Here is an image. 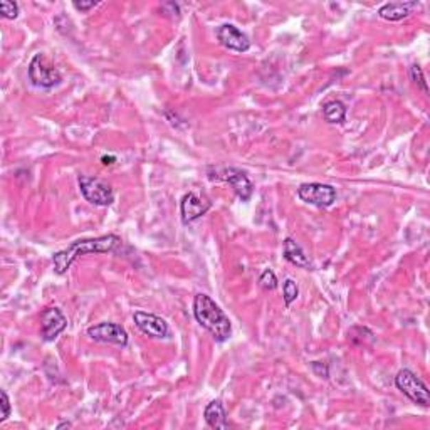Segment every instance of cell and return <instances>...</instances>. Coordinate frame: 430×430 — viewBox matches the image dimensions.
Returning a JSON list of instances; mask_svg holds the SVG:
<instances>
[{"instance_id":"1","label":"cell","mask_w":430,"mask_h":430,"mask_svg":"<svg viewBox=\"0 0 430 430\" xmlns=\"http://www.w3.org/2000/svg\"><path fill=\"white\" fill-rule=\"evenodd\" d=\"M121 237L115 234L101 235V237L94 239H79L69 244L66 249L59 250L52 257V264H54V271L58 274L67 272L72 262L79 256H86V254H108L118 249L121 246Z\"/></svg>"},{"instance_id":"2","label":"cell","mask_w":430,"mask_h":430,"mask_svg":"<svg viewBox=\"0 0 430 430\" xmlns=\"http://www.w3.org/2000/svg\"><path fill=\"white\" fill-rule=\"evenodd\" d=\"M193 316H195L197 323L202 328L207 330L219 343H224L230 338L232 323L229 316L220 310L219 304L211 296L204 294V292L195 294V298H193Z\"/></svg>"},{"instance_id":"3","label":"cell","mask_w":430,"mask_h":430,"mask_svg":"<svg viewBox=\"0 0 430 430\" xmlns=\"http://www.w3.org/2000/svg\"><path fill=\"white\" fill-rule=\"evenodd\" d=\"M79 190L83 197L89 204L98 205V207H108L115 202V192L108 182L101 180L98 177H87V175H79L78 178Z\"/></svg>"},{"instance_id":"4","label":"cell","mask_w":430,"mask_h":430,"mask_svg":"<svg viewBox=\"0 0 430 430\" xmlns=\"http://www.w3.org/2000/svg\"><path fill=\"white\" fill-rule=\"evenodd\" d=\"M29 79L34 86L51 89L63 81L58 67L52 66L44 54H36L29 63Z\"/></svg>"},{"instance_id":"5","label":"cell","mask_w":430,"mask_h":430,"mask_svg":"<svg viewBox=\"0 0 430 430\" xmlns=\"http://www.w3.org/2000/svg\"><path fill=\"white\" fill-rule=\"evenodd\" d=\"M395 385H397L398 390H400L403 395H407L413 403L424 407V409L430 407L429 388L413 372L407 370V368L405 370L398 372L397 376H395Z\"/></svg>"},{"instance_id":"6","label":"cell","mask_w":430,"mask_h":430,"mask_svg":"<svg viewBox=\"0 0 430 430\" xmlns=\"http://www.w3.org/2000/svg\"><path fill=\"white\" fill-rule=\"evenodd\" d=\"M298 197L304 204L314 205V207L326 208L336 202V189L328 184H303L298 189Z\"/></svg>"},{"instance_id":"7","label":"cell","mask_w":430,"mask_h":430,"mask_svg":"<svg viewBox=\"0 0 430 430\" xmlns=\"http://www.w3.org/2000/svg\"><path fill=\"white\" fill-rule=\"evenodd\" d=\"M87 336L96 343H106V345H116L125 348L128 345V333L118 323H98V325L89 326L87 328Z\"/></svg>"},{"instance_id":"8","label":"cell","mask_w":430,"mask_h":430,"mask_svg":"<svg viewBox=\"0 0 430 430\" xmlns=\"http://www.w3.org/2000/svg\"><path fill=\"white\" fill-rule=\"evenodd\" d=\"M217 180H224L227 182L232 189H234L235 195L239 197L242 202L250 200L254 193V185L252 182L249 180V177L242 172V170L237 169H215V177Z\"/></svg>"},{"instance_id":"9","label":"cell","mask_w":430,"mask_h":430,"mask_svg":"<svg viewBox=\"0 0 430 430\" xmlns=\"http://www.w3.org/2000/svg\"><path fill=\"white\" fill-rule=\"evenodd\" d=\"M133 321H135V325L138 326V330L142 331L143 334L153 338V340H163V338L170 336L169 323L157 314L136 311V313L133 314Z\"/></svg>"},{"instance_id":"10","label":"cell","mask_w":430,"mask_h":430,"mask_svg":"<svg viewBox=\"0 0 430 430\" xmlns=\"http://www.w3.org/2000/svg\"><path fill=\"white\" fill-rule=\"evenodd\" d=\"M67 328V318L59 308H45L41 313V336L44 341H54Z\"/></svg>"},{"instance_id":"11","label":"cell","mask_w":430,"mask_h":430,"mask_svg":"<svg viewBox=\"0 0 430 430\" xmlns=\"http://www.w3.org/2000/svg\"><path fill=\"white\" fill-rule=\"evenodd\" d=\"M212 208V202L205 197L199 195L195 192H189L184 195V199L180 202V214H182V222L190 224L195 222L197 219H200L202 215L207 214Z\"/></svg>"},{"instance_id":"12","label":"cell","mask_w":430,"mask_h":430,"mask_svg":"<svg viewBox=\"0 0 430 430\" xmlns=\"http://www.w3.org/2000/svg\"><path fill=\"white\" fill-rule=\"evenodd\" d=\"M217 39L224 47L235 52H247L250 49V41L242 30L232 24H222L217 29Z\"/></svg>"},{"instance_id":"13","label":"cell","mask_w":430,"mask_h":430,"mask_svg":"<svg viewBox=\"0 0 430 430\" xmlns=\"http://www.w3.org/2000/svg\"><path fill=\"white\" fill-rule=\"evenodd\" d=\"M417 7L418 2H390L380 7L378 15L383 21L398 22L409 17V15L413 12V9H417Z\"/></svg>"},{"instance_id":"14","label":"cell","mask_w":430,"mask_h":430,"mask_svg":"<svg viewBox=\"0 0 430 430\" xmlns=\"http://www.w3.org/2000/svg\"><path fill=\"white\" fill-rule=\"evenodd\" d=\"M204 417L208 427L220 429V430L229 429V420H227L226 407H224V403L220 400H214L208 403L204 410Z\"/></svg>"},{"instance_id":"15","label":"cell","mask_w":430,"mask_h":430,"mask_svg":"<svg viewBox=\"0 0 430 430\" xmlns=\"http://www.w3.org/2000/svg\"><path fill=\"white\" fill-rule=\"evenodd\" d=\"M283 254H284V259H286L288 262H291L292 266H296V268H303V269L311 268L310 257L306 256L303 247L299 246L294 239H291V237L284 239Z\"/></svg>"},{"instance_id":"16","label":"cell","mask_w":430,"mask_h":430,"mask_svg":"<svg viewBox=\"0 0 430 430\" xmlns=\"http://www.w3.org/2000/svg\"><path fill=\"white\" fill-rule=\"evenodd\" d=\"M323 118L330 125H341L346 118V106L341 101H328L323 106Z\"/></svg>"},{"instance_id":"17","label":"cell","mask_w":430,"mask_h":430,"mask_svg":"<svg viewBox=\"0 0 430 430\" xmlns=\"http://www.w3.org/2000/svg\"><path fill=\"white\" fill-rule=\"evenodd\" d=\"M299 296V288H298V283H296L294 279H291V277H288L286 281L283 283V298H284V304L289 308L292 303L298 299Z\"/></svg>"},{"instance_id":"18","label":"cell","mask_w":430,"mask_h":430,"mask_svg":"<svg viewBox=\"0 0 430 430\" xmlns=\"http://www.w3.org/2000/svg\"><path fill=\"white\" fill-rule=\"evenodd\" d=\"M410 78H412V81L416 83L417 87H420V89L424 91V94L429 93V87H427V81H425L424 71H422V67L418 66V64H412V66H410Z\"/></svg>"},{"instance_id":"19","label":"cell","mask_w":430,"mask_h":430,"mask_svg":"<svg viewBox=\"0 0 430 430\" xmlns=\"http://www.w3.org/2000/svg\"><path fill=\"white\" fill-rule=\"evenodd\" d=\"M259 284H261V288L266 289V291H274V289L277 288L276 274H274L271 269H266V271L261 274V277H259Z\"/></svg>"},{"instance_id":"20","label":"cell","mask_w":430,"mask_h":430,"mask_svg":"<svg viewBox=\"0 0 430 430\" xmlns=\"http://www.w3.org/2000/svg\"><path fill=\"white\" fill-rule=\"evenodd\" d=\"M0 12H2V17L14 21L19 15V6L15 2H10V0H2L0 2Z\"/></svg>"},{"instance_id":"21","label":"cell","mask_w":430,"mask_h":430,"mask_svg":"<svg viewBox=\"0 0 430 430\" xmlns=\"http://www.w3.org/2000/svg\"><path fill=\"white\" fill-rule=\"evenodd\" d=\"M0 407H2V413H0V422H6L12 413V407H10V400L7 391H0Z\"/></svg>"},{"instance_id":"22","label":"cell","mask_w":430,"mask_h":430,"mask_svg":"<svg viewBox=\"0 0 430 430\" xmlns=\"http://www.w3.org/2000/svg\"><path fill=\"white\" fill-rule=\"evenodd\" d=\"M311 370H313V373L316 376H319V378H330V370H328V365L323 363V361H313L311 363Z\"/></svg>"},{"instance_id":"23","label":"cell","mask_w":430,"mask_h":430,"mask_svg":"<svg viewBox=\"0 0 430 430\" xmlns=\"http://www.w3.org/2000/svg\"><path fill=\"white\" fill-rule=\"evenodd\" d=\"M98 3L100 2H94V0H89V2H85V0H81V2H79V0H74L72 6H74V9L79 10V12H89L91 9H94V7L98 6Z\"/></svg>"},{"instance_id":"24","label":"cell","mask_w":430,"mask_h":430,"mask_svg":"<svg viewBox=\"0 0 430 430\" xmlns=\"http://www.w3.org/2000/svg\"><path fill=\"white\" fill-rule=\"evenodd\" d=\"M101 162H103V165H113V163H115V158H113V157H103Z\"/></svg>"},{"instance_id":"25","label":"cell","mask_w":430,"mask_h":430,"mask_svg":"<svg viewBox=\"0 0 430 430\" xmlns=\"http://www.w3.org/2000/svg\"><path fill=\"white\" fill-rule=\"evenodd\" d=\"M66 427H71L69 422H63V424L58 425V429H66Z\"/></svg>"}]
</instances>
